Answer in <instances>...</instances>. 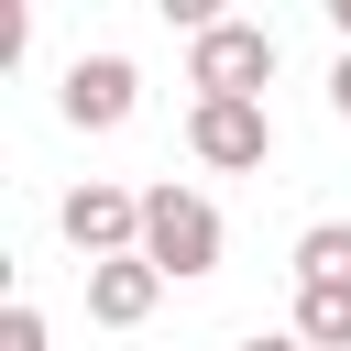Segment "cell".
<instances>
[{
  "label": "cell",
  "mask_w": 351,
  "mask_h": 351,
  "mask_svg": "<svg viewBox=\"0 0 351 351\" xmlns=\"http://www.w3.org/2000/svg\"><path fill=\"white\" fill-rule=\"evenodd\" d=\"M186 88H197V99H263V88H274V33H263V22H208V33H186Z\"/></svg>",
  "instance_id": "cell-2"
},
{
  "label": "cell",
  "mask_w": 351,
  "mask_h": 351,
  "mask_svg": "<svg viewBox=\"0 0 351 351\" xmlns=\"http://www.w3.org/2000/svg\"><path fill=\"white\" fill-rule=\"evenodd\" d=\"M329 22H340V33H351V0H329Z\"/></svg>",
  "instance_id": "cell-12"
},
{
  "label": "cell",
  "mask_w": 351,
  "mask_h": 351,
  "mask_svg": "<svg viewBox=\"0 0 351 351\" xmlns=\"http://www.w3.org/2000/svg\"><path fill=\"white\" fill-rule=\"evenodd\" d=\"M55 230H66L88 263H121V252H143V186H110V176H88V186H66Z\"/></svg>",
  "instance_id": "cell-3"
},
{
  "label": "cell",
  "mask_w": 351,
  "mask_h": 351,
  "mask_svg": "<svg viewBox=\"0 0 351 351\" xmlns=\"http://www.w3.org/2000/svg\"><path fill=\"white\" fill-rule=\"evenodd\" d=\"M186 154L219 165V176H252V165L274 154V110H263V99H197V110H186Z\"/></svg>",
  "instance_id": "cell-4"
},
{
  "label": "cell",
  "mask_w": 351,
  "mask_h": 351,
  "mask_svg": "<svg viewBox=\"0 0 351 351\" xmlns=\"http://www.w3.org/2000/svg\"><path fill=\"white\" fill-rule=\"evenodd\" d=\"M329 110L351 121V44H340V66H329Z\"/></svg>",
  "instance_id": "cell-10"
},
{
  "label": "cell",
  "mask_w": 351,
  "mask_h": 351,
  "mask_svg": "<svg viewBox=\"0 0 351 351\" xmlns=\"http://www.w3.org/2000/svg\"><path fill=\"white\" fill-rule=\"evenodd\" d=\"M241 351H307V340H296V329H252Z\"/></svg>",
  "instance_id": "cell-11"
},
{
  "label": "cell",
  "mask_w": 351,
  "mask_h": 351,
  "mask_svg": "<svg viewBox=\"0 0 351 351\" xmlns=\"http://www.w3.org/2000/svg\"><path fill=\"white\" fill-rule=\"evenodd\" d=\"M0 351H44V307L11 296V307H0Z\"/></svg>",
  "instance_id": "cell-9"
},
{
  "label": "cell",
  "mask_w": 351,
  "mask_h": 351,
  "mask_svg": "<svg viewBox=\"0 0 351 351\" xmlns=\"http://www.w3.org/2000/svg\"><path fill=\"white\" fill-rule=\"evenodd\" d=\"M307 351H351V285H296V318H285Z\"/></svg>",
  "instance_id": "cell-7"
},
{
  "label": "cell",
  "mask_w": 351,
  "mask_h": 351,
  "mask_svg": "<svg viewBox=\"0 0 351 351\" xmlns=\"http://www.w3.org/2000/svg\"><path fill=\"white\" fill-rule=\"evenodd\" d=\"M132 99H143L132 55H77V66H66V88H55V110H66L77 132H121V121H132Z\"/></svg>",
  "instance_id": "cell-5"
},
{
  "label": "cell",
  "mask_w": 351,
  "mask_h": 351,
  "mask_svg": "<svg viewBox=\"0 0 351 351\" xmlns=\"http://www.w3.org/2000/svg\"><path fill=\"white\" fill-rule=\"evenodd\" d=\"M154 296H165V274H154L143 252L88 263V318H99V329H143V318H154Z\"/></svg>",
  "instance_id": "cell-6"
},
{
  "label": "cell",
  "mask_w": 351,
  "mask_h": 351,
  "mask_svg": "<svg viewBox=\"0 0 351 351\" xmlns=\"http://www.w3.org/2000/svg\"><path fill=\"white\" fill-rule=\"evenodd\" d=\"M219 252H230V230H219V208H208L197 186H143V263H154L165 285L219 274Z\"/></svg>",
  "instance_id": "cell-1"
},
{
  "label": "cell",
  "mask_w": 351,
  "mask_h": 351,
  "mask_svg": "<svg viewBox=\"0 0 351 351\" xmlns=\"http://www.w3.org/2000/svg\"><path fill=\"white\" fill-rule=\"evenodd\" d=\"M296 285H351V219L296 230Z\"/></svg>",
  "instance_id": "cell-8"
}]
</instances>
